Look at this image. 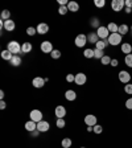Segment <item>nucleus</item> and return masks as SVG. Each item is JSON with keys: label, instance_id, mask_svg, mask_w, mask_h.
<instances>
[{"label": "nucleus", "instance_id": "1", "mask_svg": "<svg viewBox=\"0 0 132 148\" xmlns=\"http://www.w3.org/2000/svg\"><path fill=\"white\" fill-rule=\"evenodd\" d=\"M7 49H8L11 53H12L13 56H18L20 53L23 54V52H21V45H20L17 41H9L8 45H7Z\"/></svg>", "mask_w": 132, "mask_h": 148}, {"label": "nucleus", "instance_id": "2", "mask_svg": "<svg viewBox=\"0 0 132 148\" xmlns=\"http://www.w3.org/2000/svg\"><path fill=\"white\" fill-rule=\"evenodd\" d=\"M111 8L114 12H120L123 8H126V0H112L111 1Z\"/></svg>", "mask_w": 132, "mask_h": 148}, {"label": "nucleus", "instance_id": "3", "mask_svg": "<svg viewBox=\"0 0 132 148\" xmlns=\"http://www.w3.org/2000/svg\"><path fill=\"white\" fill-rule=\"evenodd\" d=\"M96 34H98V37L101 38V40H107L108 37H110V32H108L107 27H105V25H101V27L96 29Z\"/></svg>", "mask_w": 132, "mask_h": 148}, {"label": "nucleus", "instance_id": "4", "mask_svg": "<svg viewBox=\"0 0 132 148\" xmlns=\"http://www.w3.org/2000/svg\"><path fill=\"white\" fill-rule=\"evenodd\" d=\"M107 40H108V42H110V45H112V46L120 45V44H122V34H119V33H111Z\"/></svg>", "mask_w": 132, "mask_h": 148}, {"label": "nucleus", "instance_id": "5", "mask_svg": "<svg viewBox=\"0 0 132 148\" xmlns=\"http://www.w3.org/2000/svg\"><path fill=\"white\" fill-rule=\"evenodd\" d=\"M75 46H78V48H83V46L87 44V36L86 34H83V33H81V34H78L77 37H75Z\"/></svg>", "mask_w": 132, "mask_h": 148}, {"label": "nucleus", "instance_id": "6", "mask_svg": "<svg viewBox=\"0 0 132 148\" xmlns=\"http://www.w3.org/2000/svg\"><path fill=\"white\" fill-rule=\"evenodd\" d=\"M85 123H86V126H89V127H94L98 124V118H96L95 115L89 114L85 116Z\"/></svg>", "mask_w": 132, "mask_h": 148}, {"label": "nucleus", "instance_id": "7", "mask_svg": "<svg viewBox=\"0 0 132 148\" xmlns=\"http://www.w3.org/2000/svg\"><path fill=\"white\" fill-rule=\"evenodd\" d=\"M29 116H31V120L38 123V122L42 120V112H41L40 110H32L31 114H29Z\"/></svg>", "mask_w": 132, "mask_h": 148}, {"label": "nucleus", "instance_id": "8", "mask_svg": "<svg viewBox=\"0 0 132 148\" xmlns=\"http://www.w3.org/2000/svg\"><path fill=\"white\" fill-rule=\"evenodd\" d=\"M119 81L122 83H124V85L129 83V81H131V74H129L128 71H126V70L119 71Z\"/></svg>", "mask_w": 132, "mask_h": 148}, {"label": "nucleus", "instance_id": "9", "mask_svg": "<svg viewBox=\"0 0 132 148\" xmlns=\"http://www.w3.org/2000/svg\"><path fill=\"white\" fill-rule=\"evenodd\" d=\"M40 49L42 50V53H49V54L53 52V50H54L50 41H42V42H41V45H40Z\"/></svg>", "mask_w": 132, "mask_h": 148}, {"label": "nucleus", "instance_id": "10", "mask_svg": "<svg viewBox=\"0 0 132 148\" xmlns=\"http://www.w3.org/2000/svg\"><path fill=\"white\" fill-rule=\"evenodd\" d=\"M87 81V77L85 73H78L75 74V83H77L78 86H82V85H85Z\"/></svg>", "mask_w": 132, "mask_h": 148}, {"label": "nucleus", "instance_id": "11", "mask_svg": "<svg viewBox=\"0 0 132 148\" xmlns=\"http://www.w3.org/2000/svg\"><path fill=\"white\" fill-rule=\"evenodd\" d=\"M49 128H50V124L46 120H41V122L37 123V130L40 132H46V131H49Z\"/></svg>", "mask_w": 132, "mask_h": 148}, {"label": "nucleus", "instance_id": "12", "mask_svg": "<svg viewBox=\"0 0 132 148\" xmlns=\"http://www.w3.org/2000/svg\"><path fill=\"white\" fill-rule=\"evenodd\" d=\"M45 78H41V77H36L33 78V81H32V85H33L36 89H41V87H44V85H45Z\"/></svg>", "mask_w": 132, "mask_h": 148}, {"label": "nucleus", "instance_id": "13", "mask_svg": "<svg viewBox=\"0 0 132 148\" xmlns=\"http://www.w3.org/2000/svg\"><path fill=\"white\" fill-rule=\"evenodd\" d=\"M54 114L55 116H57V119H61V118H64L65 115H66V108L64 107V106H57L54 110Z\"/></svg>", "mask_w": 132, "mask_h": 148}, {"label": "nucleus", "instance_id": "14", "mask_svg": "<svg viewBox=\"0 0 132 148\" xmlns=\"http://www.w3.org/2000/svg\"><path fill=\"white\" fill-rule=\"evenodd\" d=\"M49 31V25L46 23H41V24L37 25V33L38 34H46Z\"/></svg>", "mask_w": 132, "mask_h": 148}, {"label": "nucleus", "instance_id": "15", "mask_svg": "<svg viewBox=\"0 0 132 148\" xmlns=\"http://www.w3.org/2000/svg\"><path fill=\"white\" fill-rule=\"evenodd\" d=\"M98 41H99V37H98V34H96V32H91V33L87 34V42L95 45Z\"/></svg>", "mask_w": 132, "mask_h": 148}, {"label": "nucleus", "instance_id": "16", "mask_svg": "<svg viewBox=\"0 0 132 148\" xmlns=\"http://www.w3.org/2000/svg\"><path fill=\"white\" fill-rule=\"evenodd\" d=\"M25 130L29 131V132H33V131L37 130V123L33 122V120H28L27 123H25Z\"/></svg>", "mask_w": 132, "mask_h": 148}, {"label": "nucleus", "instance_id": "17", "mask_svg": "<svg viewBox=\"0 0 132 148\" xmlns=\"http://www.w3.org/2000/svg\"><path fill=\"white\" fill-rule=\"evenodd\" d=\"M110 45L108 40H99L98 42L95 44V49H99V50H105L107 46Z\"/></svg>", "mask_w": 132, "mask_h": 148}, {"label": "nucleus", "instance_id": "18", "mask_svg": "<svg viewBox=\"0 0 132 148\" xmlns=\"http://www.w3.org/2000/svg\"><path fill=\"white\" fill-rule=\"evenodd\" d=\"M15 28H16V24L13 20H7V21H4V29H5V31L12 32Z\"/></svg>", "mask_w": 132, "mask_h": 148}, {"label": "nucleus", "instance_id": "19", "mask_svg": "<svg viewBox=\"0 0 132 148\" xmlns=\"http://www.w3.org/2000/svg\"><path fill=\"white\" fill-rule=\"evenodd\" d=\"M65 98L70 102L75 101V99H77V92L74 91V90H68V91L65 92Z\"/></svg>", "mask_w": 132, "mask_h": 148}, {"label": "nucleus", "instance_id": "20", "mask_svg": "<svg viewBox=\"0 0 132 148\" xmlns=\"http://www.w3.org/2000/svg\"><path fill=\"white\" fill-rule=\"evenodd\" d=\"M32 49H33V46H32L31 42H23V44H21V52H23V54L31 53Z\"/></svg>", "mask_w": 132, "mask_h": 148}, {"label": "nucleus", "instance_id": "21", "mask_svg": "<svg viewBox=\"0 0 132 148\" xmlns=\"http://www.w3.org/2000/svg\"><path fill=\"white\" fill-rule=\"evenodd\" d=\"M120 49H122V52H123L126 56L127 54H131V53H132V45H131V44H128V42H124V44H122Z\"/></svg>", "mask_w": 132, "mask_h": 148}, {"label": "nucleus", "instance_id": "22", "mask_svg": "<svg viewBox=\"0 0 132 148\" xmlns=\"http://www.w3.org/2000/svg\"><path fill=\"white\" fill-rule=\"evenodd\" d=\"M68 9L70 12H78V11H79V4H78L77 1H69Z\"/></svg>", "mask_w": 132, "mask_h": 148}, {"label": "nucleus", "instance_id": "23", "mask_svg": "<svg viewBox=\"0 0 132 148\" xmlns=\"http://www.w3.org/2000/svg\"><path fill=\"white\" fill-rule=\"evenodd\" d=\"M107 29L110 33H118V31H119V25L115 24V23H110V24L107 25Z\"/></svg>", "mask_w": 132, "mask_h": 148}, {"label": "nucleus", "instance_id": "24", "mask_svg": "<svg viewBox=\"0 0 132 148\" xmlns=\"http://www.w3.org/2000/svg\"><path fill=\"white\" fill-rule=\"evenodd\" d=\"M12 57H13V54L9 52L8 49H5V50H3V52H1V58L5 60V61H11V60H12Z\"/></svg>", "mask_w": 132, "mask_h": 148}, {"label": "nucleus", "instance_id": "25", "mask_svg": "<svg viewBox=\"0 0 132 148\" xmlns=\"http://www.w3.org/2000/svg\"><path fill=\"white\" fill-rule=\"evenodd\" d=\"M9 62H11L12 66H20V65H21V57H20V56H13L12 60Z\"/></svg>", "mask_w": 132, "mask_h": 148}, {"label": "nucleus", "instance_id": "26", "mask_svg": "<svg viewBox=\"0 0 132 148\" xmlns=\"http://www.w3.org/2000/svg\"><path fill=\"white\" fill-rule=\"evenodd\" d=\"M128 31H129V27L127 24H122V25H119V31H118V33L119 34H127L128 33Z\"/></svg>", "mask_w": 132, "mask_h": 148}, {"label": "nucleus", "instance_id": "27", "mask_svg": "<svg viewBox=\"0 0 132 148\" xmlns=\"http://www.w3.org/2000/svg\"><path fill=\"white\" fill-rule=\"evenodd\" d=\"M71 144H73V142H71V139L70 138H65L64 140L61 142V145L62 148H70Z\"/></svg>", "mask_w": 132, "mask_h": 148}, {"label": "nucleus", "instance_id": "28", "mask_svg": "<svg viewBox=\"0 0 132 148\" xmlns=\"http://www.w3.org/2000/svg\"><path fill=\"white\" fill-rule=\"evenodd\" d=\"M90 25H91L92 28H96L98 29L99 27H101V21H99L98 17H91V20H90Z\"/></svg>", "mask_w": 132, "mask_h": 148}, {"label": "nucleus", "instance_id": "29", "mask_svg": "<svg viewBox=\"0 0 132 148\" xmlns=\"http://www.w3.org/2000/svg\"><path fill=\"white\" fill-rule=\"evenodd\" d=\"M1 20H3V21L11 20V12H9L8 9H4L3 12H1Z\"/></svg>", "mask_w": 132, "mask_h": 148}, {"label": "nucleus", "instance_id": "30", "mask_svg": "<svg viewBox=\"0 0 132 148\" xmlns=\"http://www.w3.org/2000/svg\"><path fill=\"white\" fill-rule=\"evenodd\" d=\"M111 57L110 56H103V57H102V60H101V62H102V65H103V66H106V65H110L111 64Z\"/></svg>", "mask_w": 132, "mask_h": 148}, {"label": "nucleus", "instance_id": "31", "mask_svg": "<svg viewBox=\"0 0 132 148\" xmlns=\"http://www.w3.org/2000/svg\"><path fill=\"white\" fill-rule=\"evenodd\" d=\"M124 62H126V65L128 68H132V53L131 54H127L126 57H124Z\"/></svg>", "mask_w": 132, "mask_h": 148}, {"label": "nucleus", "instance_id": "32", "mask_svg": "<svg viewBox=\"0 0 132 148\" xmlns=\"http://www.w3.org/2000/svg\"><path fill=\"white\" fill-rule=\"evenodd\" d=\"M83 56H85L86 58H92V57H94V49H85Z\"/></svg>", "mask_w": 132, "mask_h": 148}, {"label": "nucleus", "instance_id": "33", "mask_svg": "<svg viewBox=\"0 0 132 148\" xmlns=\"http://www.w3.org/2000/svg\"><path fill=\"white\" fill-rule=\"evenodd\" d=\"M50 57H52V58H54V60H58L60 57H61V50L54 49L52 53H50Z\"/></svg>", "mask_w": 132, "mask_h": 148}, {"label": "nucleus", "instance_id": "34", "mask_svg": "<svg viewBox=\"0 0 132 148\" xmlns=\"http://www.w3.org/2000/svg\"><path fill=\"white\" fill-rule=\"evenodd\" d=\"M103 50H99V49H94V58H98V60H102L103 57Z\"/></svg>", "mask_w": 132, "mask_h": 148}, {"label": "nucleus", "instance_id": "35", "mask_svg": "<svg viewBox=\"0 0 132 148\" xmlns=\"http://www.w3.org/2000/svg\"><path fill=\"white\" fill-rule=\"evenodd\" d=\"M124 92L128 94V95H132V83H127V85H124Z\"/></svg>", "mask_w": 132, "mask_h": 148}, {"label": "nucleus", "instance_id": "36", "mask_svg": "<svg viewBox=\"0 0 132 148\" xmlns=\"http://www.w3.org/2000/svg\"><path fill=\"white\" fill-rule=\"evenodd\" d=\"M55 126L58 127V128H64V127L66 126V122L64 120V118H61V119H57V122H55Z\"/></svg>", "mask_w": 132, "mask_h": 148}, {"label": "nucleus", "instance_id": "37", "mask_svg": "<svg viewBox=\"0 0 132 148\" xmlns=\"http://www.w3.org/2000/svg\"><path fill=\"white\" fill-rule=\"evenodd\" d=\"M36 33H37V28H33V27L27 28V34L28 36H34Z\"/></svg>", "mask_w": 132, "mask_h": 148}, {"label": "nucleus", "instance_id": "38", "mask_svg": "<svg viewBox=\"0 0 132 148\" xmlns=\"http://www.w3.org/2000/svg\"><path fill=\"white\" fill-rule=\"evenodd\" d=\"M94 5H95L96 8H103V7L106 5V1L105 0H95V1H94Z\"/></svg>", "mask_w": 132, "mask_h": 148}, {"label": "nucleus", "instance_id": "39", "mask_svg": "<svg viewBox=\"0 0 132 148\" xmlns=\"http://www.w3.org/2000/svg\"><path fill=\"white\" fill-rule=\"evenodd\" d=\"M68 12H69L68 5H61V7L58 8V13H60V15H66Z\"/></svg>", "mask_w": 132, "mask_h": 148}, {"label": "nucleus", "instance_id": "40", "mask_svg": "<svg viewBox=\"0 0 132 148\" xmlns=\"http://www.w3.org/2000/svg\"><path fill=\"white\" fill-rule=\"evenodd\" d=\"M92 131H94L95 134H98V135H99V134L103 132V127L99 126V124H96V126H94V130H92Z\"/></svg>", "mask_w": 132, "mask_h": 148}, {"label": "nucleus", "instance_id": "41", "mask_svg": "<svg viewBox=\"0 0 132 148\" xmlns=\"http://www.w3.org/2000/svg\"><path fill=\"white\" fill-rule=\"evenodd\" d=\"M66 81H68V82H75V75H73V74H68V75H66Z\"/></svg>", "mask_w": 132, "mask_h": 148}, {"label": "nucleus", "instance_id": "42", "mask_svg": "<svg viewBox=\"0 0 132 148\" xmlns=\"http://www.w3.org/2000/svg\"><path fill=\"white\" fill-rule=\"evenodd\" d=\"M126 107L128 108V110H132V97L126 101Z\"/></svg>", "mask_w": 132, "mask_h": 148}, {"label": "nucleus", "instance_id": "43", "mask_svg": "<svg viewBox=\"0 0 132 148\" xmlns=\"http://www.w3.org/2000/svg\"><path fill=\"white\" fill-rule=\"evenodd\" d=\"M111 66H112V68H116L118 65H119V61H118L116 58H114V60H111Z\"/></svg>", "mask_w": 132, "mask_h": 148}, {"label": "nucleus", "instance_id": "44", "mask_svg": "<svg viewBox=\"0 0 132 148\" xmlns=\"http://www.w3.org/2000/svg\"><path fill=\"white\" fill-rule=\"evenodd\" d=\"M58 4H60V7L61 5H68L69 1H66V0H58Z\"/></svg>", "mask_w": 132, "mask_h": 148}, {"label": "nucleus", "instance_id": "45", "mask_svg": "<svg viewBox=\"0 0 132 148\" xmlns=\"http://www.w3.org/2000/svg\"><path fill=\"white\" fill-rule=\"evenodd\" d=\"M126 7L132 9V0H126Z\"/></svg>", "mask_w": 132, "mask_h": 148}, {"label": "nucleus", "instance_id": "46", "mask_svg": "<svg viewBox=\"0 0 132 148\" xmlns=\"http://www.w3.org/2000/svg\"><path fill=\"white\" fill-rule=\"evenodd\" d=\"M0 108H1V110H4V108H5V102H4V101L0 102Z\"/></svg>", "mask_w": 132, "mask_h": 148}, {"label": "nucleus", "instance_id": "47", "mask_svg": "<svg viewBox=\"0 0 132 148\" xmlns=\"http://www.w3.org/2000/svg\"><path fill=\"white\" fill-rule=\"evenodd\" d=\"M38 132H40V131H38V130H36V131H33V132H31V134H32V136H33V138H36V136L38 135Z\"/></svg>", "mask_w": 132, "mask_h": 148}, {"label": "nucleus", "instance_id": "48", "mask_svg": "<svg viewBox=\"0 0 132 148\" xmlns=\"http://www.w3.org/2000/svg\"><path fill=\"white\" fill-rule=\"evenodd\" d=\"M124 11H126V13H127V15H129V13L132 12V9H131V8H127V7H126V8H124Z\"/></svg>", "mask_w": 132, "mask_h": 148}, {"label": "nucleus", "instance_id": "49", "mask_svg": "<svg viewBox=\"0 0 132 148\" xmlns=\"http://www.w3.org/2000/svg\"><path fill=\"white\" fill-rule=\"evenodd\" d=\"M0 98H1V101H3V98H4V91H3V90L0 91Z\"/></svg>", "mask_w": 132, "mask_h": 148}, {"label": "nucleus", "instance_id": "50", "mask_svg": "<svg viewBox=\"0 0 132 148\" xmlns=\"http://www.w3.org/2000/svg\"><path fill=\"white\" fill-rule=\"evenodd\" d=\"M92 130H94V127H87V131H89V132H91Z\"/></svg>", "mask_w": 132, "mask_h": 148}, {"label": "nucleus", "instance_id": "51", "mask_svg": "<svg viewBox=\"0 0 132 148\" xmlns=\"http://www.w3.org/2000/svg\"><path fill=\"white\" fill-rule=\"evenodd\" d=\"M131 33H132V25H131Z\"/></svg>", "mask_w": 132, "mask_h": 148}, {"label": "nucleus", "instance_id": "52", "mask_svg": "<svg viewBox=\"0 0 132 148\" xmlns=\"http://www.w3.org/2000/svg\"><path fill=\"white\" fill-rule=\"evenodd\" d=\"M81 148H86V147H81Z\"/></svg>", "mask_w": 132, "mask_h": 148}]
</instances>
